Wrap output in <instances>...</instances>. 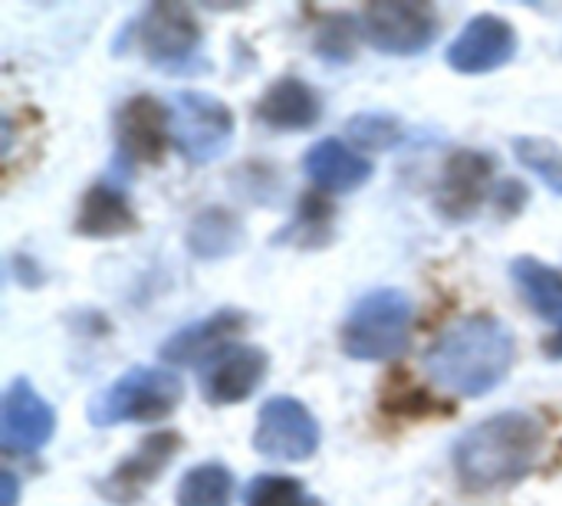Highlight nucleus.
Listing matches in <instances>:
<instances>
[{
	"mask_svg": "<svg viewBox=\"0 0 562 506\" xmlns=\"http://www.w3.org/2000/svg\"><path fill=\"white\" fill-rule=\"evenodd\" d=\"M244 506H323L296 477L286 474H260L247 484Z\"/></svg>",
	"mask_w": 562,
	"mask_h": 506,
	"instance_id": "nucleus-25",
	"label": "nucleus"
},
{
	"mask_svg": "<svg viewBox=\"0 0 562 506\" xmlns=\"http://www.w3.org/2000/svg\"><path fill=\"white\" fill-rule=\"evenodd\" d=\"M237 122L224 99L184 89L171 99V142L191 165H211L227 155Z\"/></svg>",
	"mask_w": 562,
	"mask_h": 506,
	"instance_id": "nucleus-5",
	"label": "nucleus"
},
{
	"mask_svg": "<svg viewBox=\"0 0 562 506\" xmlns=\"http://www.w3.org/2000/svg\"><path fill=\"white\" fill-rule=\"evenodd\" d=\"M119 158L128 165H158L171 142V105L155 95H132L115 112Z\"/></svg>",
	"mask_w": 562,
	"mask_h": 506,
	"instance_id": "nucleus-12",
	"label": "nucleus"
},
{
	"mask_svg": "<svg viewBox=\"0 0 562 506\" xmlns=\"http://www.w3.org/2000/svg\"><path fill=\"white\" fill-rule=\"evenodd\" d=\"M244 247V221L227 207H204L188 224V250L201 260H224Z\"/></svg>",
	"mask_w": 562,
	"mask_h": 506,
	"instance_id": "nucleus-19",
	"label": "nucleus"
},
{
	"mask_svg": "<svg viewBox=\"0 0 562 506\" xmlns=\"http://www.w3.org/2000/svg\"><path fill=\"white\" fill-rule=\"evenodd\" d=\"M547 356H553V359H562V333L557 339H550V346H547Z\"/></svg>",
	"mask_w": 562,
	"mask_h": 506,
	"instance_id": "nucleus-29",
	"label": "nucleus"
},
{
	"mask_svg": "<svg viewBox=\"0 0 562 506\" xmlns=\"http://www.w3.org/2000/svg\"><path fill=\"white\" fill-rule=\"evenodd\" d=\"M267 372L270 356L257 346L237 342L201 369V395L207 405H240L263 385Z\"/></svg>",
	"mask_w": 562,
	"mask_h": 506,
	"instance_id": "nucleus-15",
	"label": "nucleus"
},
{
	"mask_svg": "<svg viewBox=\"0 0 562 506\" xmlns=\"http://www.w3.org/2000/svg\"><path fill=\"white\" fill-rule=\"evenodd\" d=\"M494 188H497L494 158L474 148H461L441 168V178L435 184V207L441 217L461 224L481 211V204L494 194Z\"/></svg>",
	"mask_w": 562,
	"mask_h": 506,
	"instance_id": "nucleus-8",
	"label": "nucleus"
},
{
	"mask_svg": "<svg viewBox=\"0 0 562 506\" xmlns=\"http://www.w3.org/2000/svg\"><path fill=\"white\" fill-rule=\"evenodd\" d=\"M257 119L280 132H303L323 119L319 92L300 76H280L257 102Z\"/></svg>",
	"mask_w": 562,
	"mask_h": 506,
	"instance_id": "nucleus-17",
	"label": "nucleus"
},
{
	"mask_svg": "<svg viewBox=\"0 0 562 506\" xmlns=\"http://www.w3.org/2000/svg\"><path fill=\"white\" fill-rule=\"evenodd\" d=\"M362 36L369 46L389 56H415L428 49L441 30L438 10L431 3H408V0H379L369 3L362 13Z\"/></svg>",
	"mask_w": 562,
	"mask_h": 506,
	"instance_id": "nucleus-6",
	"label": "nucleus"
},
{
	"mask_svg": "<svg viewBox=\"0 0 562 506\" xmlns=\"http://www.w3.org/2000/svg\"><path fill=\"white\" fill-rule=\"evenodd\" d=\"M184 402V382L171 369L135 366L89 402V421L95 428L115 425H155L171 418Z\"/></svg>",
	"mask_w": 562,
	"mask_h": 506,
	"instance_id": "nucleus-3",
	"label": "nucleus"
},
{
	"mask_svg": "<svg viewBox=\"0 0 562 506\" xmlns=\"http://www.w3.org/2000/svg\"><path fill=\"white\" fill-rule=\"evenodd\" d=\"M303 171L306 178L319 188V191H329V194H352L359 191L372 175H375V165L349 148L346 142L339 138H319L306 158H303Z\"/></svg>",
	"mask_w": 562,
	"mask_h": 506,
	"instance_id": "nucleus-16",
	"label": "nucleus"
},
{
	"mask_svg": "<svg viewBox=\"0 0 562 506\" xmlns=\"http://www.w3.org/2000/svg\"><path fill=\"white\" fill-rule=\"evenodd\" d=\"M547 445L543 425L527 412H501L468 428L454 445V474L474 491H504L520 484L540 461Z\"/></svg>",
	"mask_w": 562,
	"mask_h": 506,
	"instance_id": "nucleus-2",
	"label": "nucleus"
},
{
	"mask_svg": "<svg viewBox=\"0 0 562 506\" xmlns=\"http://www.w3.org/2000/svg\"><path fill=\"white\" fill-rule=\"evenodd\" d=\"M362 36V20L352 13H323L316 20L313 46L329 63H349L356 56V43Z\"/></svg>",
	"mask_w": 562,
	"mask_h": 506,
	"instance_id": "nucleus-23",
	"label": "nucleus"
},
{
	"mask_svg": "<svg viewBox=\"0 0 562 506\" xmlns=\"http://www.w3.org/2000/svg\"><path fill=\"white\" fill-rule=\"evenodd\" d=\"M184 448V438L171 428L155 431L138 441V448L122 458L105 481H99V494L115 506H132L142 501V494L165 474V468L178 458Z\"/></svg>",
	"mask_w": 562,
	"mask_h": 506,
	"instance_id": "nucleus-9",
	"label": "nucleus"
},
{
	"mask_svg": "<svg viewBox=\"0 0 562 506\" xmlns=\"http://www.w3.org/2000/svg\"><path fill=\"white\" fill-rule=\"evenodd\" d=\"M135 211L128 194L112 184V181H95L82 201H79V214H76V230L89 240H112L122 237L128 230H135Z\"/></svg>",
	"mask_w": 562,
	"mask_h": 506,
	"instance_id": "nucleus-18",
	"label": "nucleus"
},
{
	"mask_svg": "<svg viewBox=\"0 0 562 506\" xmlns=\"http://www.w3.org/2000/svg\"><path fill=\"white\" fill-rule=\"evenodd\" d=\"M204 33L191 7L184 3H151L138 20V46L158 66H184L198 56Z\"/></svg>",
	"mask_w": 562,
	"mask_h": 506,
	"instance_id": "nucleus-10",
	"label": "nucleus"
},
{
	"mask_svg": "<svg viewBox=\"0 0 562 506\" xmlns=\"http://www.w3.org/2000/svg\"><path fill=\"white\" fill-rule=\"evenodd\" d=\"M514 155L524 168H530L553 194L562 198V145L540 135H520L514 138Z\"/></svg>",
	"mask_w": 562,
	"mask_h": 506,
	"instance_id": "nucleus-24",
	"label": "nucleus"
},
{
	"mask_svg": "<svg viewBox=\"0 0 562 506\" xmlns=\"http://www.w3.org/2000/svg\"><path fill=\"white\" fill-rule=\"evenodd\" d=\"M346 138L362 151H392L405 142V125L389 112H359L346 122Z\"/></svg>",
	"mask_w": 562,
	"mask_h": 506,
	"instance_id": "nucleus-22",
	"label": "nucleus"
},
{
	"mask_svg": "<svg viewBox=\"0 0 562 506\" xmlns=\"http://www.w3.org/2000/svg\"><path fill=\"white\" fill-rule=\"evenodd\" d=\"M319 438L316 415L300 398L277 395L260 408L254 451L280 464H303L319 451Z\"/></svg>",
	"mask_w": 562,
	"mask_h": 506,
	"instance_id": "nucleus-7",
	"label": "nucleus"
},
{
	"mask_svg": "<svg viewBox=\"0 0 562 506\" xmlns=\"http://www.w3.org/2000/svg\"><path fill=\"white\" fill-rule=\"evenodd\" d=\"M56 431V412L30 379H13L0 408V445L7 454H36Z\"/></svg>",
	"mask_w": 562,
	"mask_h": 506,
	"instance_id": "nucleus-13",
	"label": "nucleus"
},
{
	"mask_svg": "<svg viewBox=\"0 0 562 506\" xmlns=\"http://www.w3.org/2000/svg\"><path fill=\"white\" fill-rule=\"evenodd\" d=\"M520 40L510 20L497 13H477L464 23V30L451 40L445 59L454 72L464 76H481L507 66L517 53Z\"/></svg>",
	"mask_w": 562,
	"mask_h": 506,
	"instance_id": "nucleus-11",
	"label": "nucleus"
},
{
	"mask_svg": "<svg viewBox=\"0 0 562 506\" xmlns=\"http://www.w3.org/2000/svg\"><path fill=\"white\" fill-rule=\"evenodd\" d=\"M247 333V316L240 310H217L214 316H204L201 323H191L184 329H178L175 336H168L158 349V359L165 366H207L211 359H217L221 352H227L231 346H237V339Z\"/></svg>",
	"mask_w": 562,
	"mask_h": 506,
	"instance_id": "nucleus-14",
	"label": "nucleus"
},
{
	"mask_svg": "<svg viewBox=\"0 0 562 506\" xmlns=\"http://www.w3.org/2000/svg\"><path fill=\"white\" fill-rule=\"evenodd\" d=\"M494 201H497V207L501 211H507V214H517L527 201H530V194H527V188L520 184V181H497V188H494Z\"/></svg>",
	"mask_w": 562,
	"mask_h": 506,
	"instance_id": "nucleus-27",
	"label": "nucleus"
},
{
	"mask_svg": "<svg viewBox=\"0 0 562 506\" xmlns=\"http://www.w3.org/2000/svg\"><path fill=\"white\" fill-rule=\"evenodd\" d=\"M0 484H3L0 506H16V497H20V484H16V477H13V471H3V474H0Z\"/></svg>",
	"mask_w": 562,
	"mask_h": 506,
	"instance_id": "nucleus-28",
	"label": "nucleus"
},
{
	"mask_svg": "<svg viewBox=\"0 0 562 506\" xmlns=\"http://www.w3.org/2000/svg\"><path fill=\"white\" fill-rule=\"evenodd\" d=\"M415 306L408 293L382 286L366 293L346 316L339 346L356 362H389L408 349Z\"/></svg>",
	"mask_w": 562,
	"mask_h": 506,
	"instance_id": "nucleus-4",
	"label": "nucleus"
},
{
	"mask_svg": "<svg viewBox=\"0 0 562 506\" xmlns=\"http://www.w3.org/2000/svg\"><path fill=\"white\" fill-rule=\"evenodd\" d=\"M517 339L507 323L497 316H464L451 323L425 352L428 379L458 395V398H481L494 392L514 369Z\"/></svg>",
	"mask_w": 562,
	"mask_h": 506,
	"instance_id": "nucleus-1",
	"label": "nucleus"
},
{
	"mask_svg": "<svg viewBox=\"0 0 562 506\" xmlns=\"http://www.w3.org/2000/svg\"><path fill=\"white\" fill-rule=\"evenodd\" d=\"M286 240L293 244H306V247H316L319 237H329L333 234V204L323 201L319 194H306L300 201V211H296V221L293 227H286Z\"/></svg>",
	"mask_w": 562,
	"mask_h": 506,
	"instance_id": "nucleus-26",
	"label": "nucleus"
},
{
	"mask_svg": "<svg viewBox=\"0 0 562 506\" xmlns=\"http://www.w3.org/2000/svg\"><path fill=\"white\" fill-rule=\"evenodd\" d=\"M234 474L224 464H194L178 481V506H231Z\"/></svg>",
	"mask_w": 562,
	"mask_h": 506,
	"instance_id": "nucleus-21",
	"label": "nucleus"
},
{
	"mask_svg": "<svg viewBox=\"0 0 562 506\" xmlns=\"http://www.w3.org/2000/svg\"><path fill=\"white\" fill-rule=\"evenodd\" d=\"M514 283L520 286L524 300L553 326H560L562 333V273L547 267L537 257H517L514 267Z\"/></svg>",
	"mask_w": 562,
	"mask_h": 506,
	"instance_id": "nucleus-20",
	"label": "nucleus"
}]
</instances>
